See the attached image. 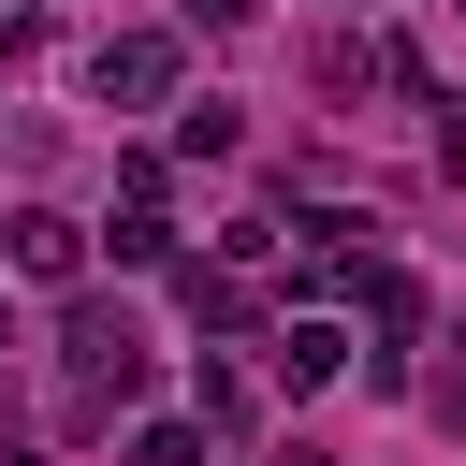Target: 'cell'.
<instances>
[{
	"instance_id": "1",
	"label": "cell",
	"mask_w": 466,
	"mask_h": 466,
	"mask_svg": "<svg viewBox=\"0 0 466 466\" xmlns=\"http://www.w3.org/2000/svg\"><path fill=\"white\" fill-rule=\"evenodd\" d=\"M87 87H102V102H175V29H116V44L87 58Z\"/></svg>"
},
{
	"instance_id": "2",
	"label": "cell",
	"mask_w": 466,
	"mask_h": 466,
	"mask_svg": "<svg viewBox=\"0 0 466 466\" xmlns=\"http://www.w3.org/2000/svg\"><path fill=\"white\" fill-rule=\"evenodd\" d=\"M0 262H15V277H44V291H58V277H87V233H73V218H58V204H15V218H0Z\"/></svg>"
},
{
	"instance_id": "3",
	"label": "cell",
	"mask_w": 466,
	"mask_h": 466,
	"mask_svg": "<svg viewBox=\"0 0 466 466\" xmlns=\"http://www.w3.org/2000/svg\"><path fill=\"white\" fill-rule=\"evenodd\" d=\"M335 364H350L335 320H291V335H277V393H335Z\"/></svg>"
},
{
	"instance_id": "4",
	"label": "cell",
	"mask_w": 466,
	"mask_h": 466,
	"mask_svg": "<svg viewBox=\"0 0 466 466\" xmlns=\"http://www.w3.org/2000/svg\"><path fill=\"white\" fill-rule=\"evenodd\" d=\"M131 466H204V422H131Z\"/></svg>"
},
{
	"instance_id": "5",
	"label": "cell",
	"mask_w": 466,
	"mask_h": 466,
	"mask_svg": "<svg viewBox=\"0 0 466 466\" xmlns=\"http://www.w3.org/2000/svg\"><path fill=\"white\" fill-rule=\"evenodd\" d=\"M262 466H335V451H306V437H291V451H262Z\"/></svg>"
},
{
	"instance_id": "6",
	"label": "cell",
	"mask_w": 466,
	"mask_h": 466,
	"mask_svg": "<svg viewBox=\"0 0 466 466\" xmlns=\"http://www.w3.org/2000/svg\"><path fill=\"white\" fill-rule=\"evenodd\" d=\"M0 350H15V306H0Z\"/></svg>"
},
{
	"instance_id": "7",
	"label": "cell",
	"mask_w": 466,
	"mask_h": 466,
	"mask_svg": "<svg viewBox=\"0 0 466 466\" xmlns=\"http://www.w3.org/2000/svg\"><path fill=\"white\" fill-rule=\"evenodd\" d=\"M335 15H364V0H335Z\"/></svg>"
}]
</instances>
